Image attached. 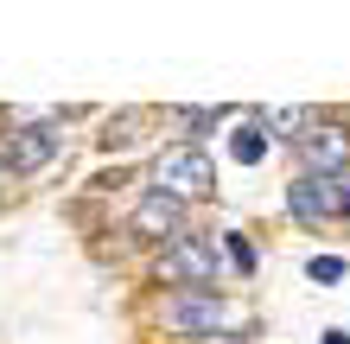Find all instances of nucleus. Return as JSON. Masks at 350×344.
<instances>
[{
  "label": "nucleus",
  "mask_w": 350,
  "mask_h": 344,
  "mask_svg": "<svg viewBox=\"0 0 350 344\" xmlns=\"http://www.w3.org/2000/svg\"><path fill=\"white\" fill-rule=\"evenodd\" d=\"M64 153H70V115H57V109L0 115V178H38Z\"/></svg>",
  "instance_id": "obj_1"
},
{
  "label": "nucleus",
  "mask_w": 350,
  "mask_h": 344,
  "mask_svg": "<svg viewBox=\"0 0 350 344\" xmlns=\"http://www.w3.org/2000/svg\"><path fill=\"white\" fill-rule=\"evenodd\" d=\"M223 242L217 230H185L178 242L153 249L147 261V287L153 293H204V287H223Z\"/></svg>",
  "instance_id": "obj_2"
},
{
  "label": "nucleus",
  "mask_w": 350,
  "mask_h": 344,
  "mask_svg": "<svg viewBox=\"0 0 350 344\" xmlns=\"http://www.w3.org/2000/svg\"><path fill=\"white\" fill-rule=\"evenodd\" d=\"M140 185H153V191H166V198L198 211V204L217 198V153L211 147H185V140H159L147 172H140Z\"/></svg>",
  "instance_id": "obj_3"
},
{
  "label": "nucleus",
  "mask_w": 350,
  "mask_h": 344,
  "mask_svg": "<svg viewBox=\"0 0 350 344\" xmlns=\"http://www.w3.org/2000/svg\"><path fill=\"white\" fill-rule=\"evenodd\" d=\"M230 319L242 326L236 300L223 293V287H204V293H153V332H159V338L204 344V338L230 332Z\"/></svg>",
  "instance_id": "obj_4"
},
{
  "label": "nucleus",
  "mask_w": 350,
  "mask_h": 344,
  "mask_svg": "<svg viewBox=\"0 0 350 344\" xmlns=\"http://www.w3.org/2000/svg\"><path fill=\"white\" fill-rule=\"evenodd\" d=\"M286 153H293V172H312V178L350 172V109H312L306 134Z\"/></svg>",
  "instance_id": "obj_5"
},
{
  "label": "nucleus",
  "mask_w": 350,
  "mask_h": 344,
  "mask_svg": "<svg viewBox=\"0 0 350 344\" xmlns=\"http://www.w3.org/2000/svg\"><path fill=\"white\" fill-rule=\"evenodd\" d=\"M185 230H198V224H191V204H178V198L153 191V185L134 191V204H128V236L140 242V249H166V242H178Z\"/></svg>",
  "instance_id": "obj_6"
},
{
  "label": "nucleus",
  "mask_w": 350,
  "mask_h": 344,
  "mask_svg": "<svg viewBox=\"0 0 350 344\" xmlns=\"http://www.w3.org/2000/svg\"><path fill=\"white\" fill-rule=\"evenodd\" d=\"M159 134H166V109H153V103H128V109L102 115L96 147H102V153H134V147H147V140H159Z\"/></svg>",
  "instance_id": "obj_7"
},
{
  "label": "nucleus",
  "mask_w": 350,
  "mask_h": 344,
  "mask_svg": "<svg viewBox=\"0 0 350 344\" xmlns=\"http://www.w3.org/2000/svg\"><path fill=\"white\" fill-rule=\"evenodd\" d=\"M280 211H286V224L306 230V236H319L325 224H332V211H325V185H319L312 172H293L280 185Z\"/></svg>",
  "instance_id": "obj_8"
},
{
  "label": "nucleus",
  "mask_w": 350,
  "mask_h": 344,
  "mask_svg": "<svg viewBox=\"0 0 350 344\" xmlns=\"http://www.w3.org/2000/svg\"><path fill=\"white\" fill-rule=\"evenodd\" d=\"M230 121H236V109H223V103H166V134L185 140V147H204Z\"/></svg>",
  "instance_id": "obj_9"
},
{
  "label": "nucleus",
  "mask_w": 350,
  "mask_h": 344,
  "mask_svg": "<svg viewBox=\"0 0 350 344\" xmlns=\"http://www.w3.org/2000/svg\"><path fill=\"white\" fill-rule=\"evenodd\" d=\"M223 147H230L236 166H261V159L274 153V134H267V128H261V115L249 109V115H236V121H230V140H223Z\"/></svg>",
  "instance_id": "obj_10"
},
{
  "label": "nucleus",
  "mask_w": 350,
  "mask_h": 344,
  "mask_svg": "<svg viewBox=\"0 0 350 344\" xmlns=\"http://www.w3.org/2000/svg\"><path fill=\"white\" fill-rule=\"evenodd\" d=\"M217 242H223V268H230L236 280H255V268H261V249L249 242V230H217Z\"/></svg>",
  "instance_id": "obj_11"
},
{
  "label": "nucleus",
  "mask_w": 350,
  "mask_h": 344,
  "mask_svg": "<svg viewBox=\"0 0 350 344\" xmlns=\"http://www.w3.org/2000/svg\"><path fill=\"white\" fill-rule=\"evenodd\" d=\"M344 274H350L344 255H306V280H319V287H338Z\"/></svg>",
  "instance_id": "obj_12"
},
{
  "label": "nucleus",
  "mask_w": 350,
  "mask_h": 344,
  "mask_svg": "<svg viewBox=\"0 0 350 344\" xmlns=\"http://www.w3.org/2000/svg\"><path fill=\"white\" fill-rule=\"evenodd\" d=\"M319 185H325V211H332V224H350V172L319 178Z\"/></svg>",
  "instance_id": "obj_13"
},
{
  "label": "nucleus",
  "mask_w": 350,
  "mask_h": 344,
  "mask_svg": "<svg viewBox=\"0 0 350 344\" xmlns=\"http://www.w3.org/2000/svg\"><path fill=\"white\" fill-rule=\"evenodd\" d=\"M319 338H325V344H350V332H344V326H332V332H319Z\"/></svg>",
  "instance_id": "obj_14"
}]
</instances>
